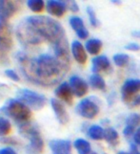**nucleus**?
Segmentation results:
<instances>
[{
    "mask_svg": "<svg viewBox=\"0 0 140 154\" xmlns=\"http://www.w3.org/2000/svg\"><path fill=\"white\" fill-rule=\"evenodd\" d=\"M17 60L24 76L31 82L41 86H52L58 83L69 71L70 65L52 54H41L31 57L18 53Z\"/></svg>",
    "mask_w": 140,
    "mask_h": 154,
    "instance_id": "nucleus-1",
    "label": "nucleus"
},
{
    "mask_svg": "<svg viewBox=\"0 0 140 154\" xmlns=\"http://www.w3.org/2000/svg\"><path fill=\"white\" fill-rule=\"evenodd\" d=\"M16 35L26 46H35L43 42H49L52 46L66 38L61 24L44 15H33L22 20L17 26Z\"/></svg>",
    "mask_w": 140,
    "mask_h": 154,
    "instance_id": "nucleus-2",
    "label": "nucleus"
},
{
    "mask_svg": "<svg viewBox=\"0 0 140 154\" xmlns=\"http://www.w3.org/2000/svg\"><path fill=\"white\" fill-rule=\"evenodd\" d=\"M2 113L13 118L14 121L25 124L31 117V111L25 103L18 100H10L1 109Z\"/></svg>",
    "mask_w": 140,
    "mask_h": 154,
    "instance_id": "nucleus-3",
    "label": "nucleus"
},
{
    "mask_svg": "<svg viewBox=\"0 0 140 154\" xmlns=\"http://www.w3.org/2000/svg\"><path fill=\"white\" fill-rule=\"evenodd\" d=\"M19 131L25 138L30 141L28 152L30 154H39L44 148V142L39 133L38 129L34 125L29 123L22 124L19 126Z\"/></svg>",
    "mask_w": 140,
    "mask_h": 154,
    "instance_id": "nucleus-4",
    "label": "nucleus"
},
{
    "mask_svg": "<svg viewBox=\"0 0 140 154\" xmlns=\"http://www.w3.org/2000/svg\"><path fill=\"white\" fill-rule=\"evenodd\" d=\"M16 96L17 100L21 103H25L28 107L35 110L41 109L46 103V98L43 95L27 88L19 89L16 93Z\"/></svg>",
    "mask_w": 140,
    "mask_h": 154,
    "instance_id": "nucleus-5",
    "label": "nucleus"
},
{
    "mask_svg": "<svg viewBox=\"0 0 140 154\" xmlns=\"http://www.w3.org/2000/svg\"><path fill=\"white\" fill-rule=\"evenodd\" d=\"M12 46L13 38L9 25L6 21H0V61L6 60Z\"/></svg>",
    "mask_w": 140,
    "mask_h": 154,
    "instance_id": "nucleus-6",
    "label": "nucleus"
},
{
    "mask_svg": "<svg viewBox=\"0 0 140 154\" xmlns=\"http://www.w3.org/2000/svg\"><path fill=\"white\" fill-rule=\"evenodd\" d=\"M76 112L86 119H94L99 112V106L94 100L87 98L77 104Z\"/></svg>",
    "mask_w": 140,
    "mask_h": 154,
    "instance_id": "nucleus-7",
    "label": "nucleus"
},
{
    "mask_svg": "<svg viewBox=\"0 0 140 154\" xmlns=\"http://www.w3.org/2000/svg\"><path fill=\"white\" fill-rule=\"evenodd\" d=\"M140 91V79H128L121 88L122 100L126 103H131L133 98Z\"/></svg>",
    "mask_w": 140,
    "mask_h": 154,
    "instance_id": "nucleus-8",
    "label": "nucleus"
},
{
    "mask_svg": "<svg viewBox=\"0 0 140 154\" xmlns=\"http://www.w3.org/2000/svg\"><path fill=\"white\" fill-rule=\"evenodd\" d=\"M19 4L10 0H0V21H6L17 12Z\"/></svg>",
    "mask_w": 140,
    "mask_h": 154,
    "instance_id": "nucleus-9",
    "label": "nucleus"
},
{
    "mask_svg": "<svg viewBox=\"0 0 140 154\" xmlns=\"http://www.w3.org/2000/svg\"><path fill=\"white\" fill-rule=\"evenodd\" d=\"M70 86L76 97H83L88 92V84L78 76H73L70 79Z\"/></svg>",
    "mask_w": 140,
    "mask_h": 154,
    "instance_id": "nucleus-10",
    "label": "nucleus"
},
{
    "mask_svg": "<svg viewBox=\"0 0 140 154\" xmlns=\"http://www.w3.org/2000/svg\"><path fill=\"white\" fill-rule=\"evenodd\" d=\"M91 63H93L91 70L96 75H97V73H101V72L109 73L112 70L111 62L106 56H99L94 57L93 60H91Z\"/></svg>",
    "mask_w": 140,
    "mask_h": 154,
    "instance_id": "nucleus-11",
    "label": "nucleus"
},
{
    "mask_svg": "<svg viewBox=\"0 0 140 154\" xmlns=\"http://www.w3.org/2000/svg\"><path fill=\"white\" fill-rule=\"evenodd\" d=\"M68 8L67 1H57V0H49L47 2L48 13L56 17H61L66 13Z\"/></svg>",
    "mask_w": 140,
    "mask_h": 154,
    "instance_id": "nucleus-12",
    "label": "nucleus"
},
{
    "mask_svg": "<svg viewBox=\"0 0 140 154\" xmlns=\"http://www.w3.org/2000/svg\"><path fill=\"white\" fill-rule=\"evenodd\" d=\"M50 147L52 154H72L71 142L68 140H52Z\"/></svg>",
    "mask_w": 140,
    "mask_h": 154,
    "instance_id": "nucleus-13",
    "label": "nucleus"
},
{
    "mask_svg": "<svg viewBox=\"0 0 140 154\" xmlns=\"http://www.w3.org/2000/svg\"><path fill=\"white\" fill-rule=\"evenodd\" d=\"M51 104L59 123L61 125H67L69 122V114L64 107V105L56 99H52Z\"/></svg>",
    "mask_w": 140,
    "mask_h": 154,
    "instance_id": "nucleus-14",
    "label": "nucleus"
},
{
    "mask_svg": "<svg viewBox=\"0 0 140 154\" xmlns=\"http://www.w3.org/2000/svg\"><path fill=\"white\" fill-rule=\"evenodd\" d=\"M55 95L56 97L62 100L68 104H72L73 100V90L70 86V84L67 82H63L55 89Z\"/></svg>",
    "mask_w": 140,
    "mask_h": 154,
    "instance_id": "nucleus-15",
    "label": "nucleus"
},
{
    "mask_svg": "<svg viewBox=\"0 0 140 154\" xmlns=\"http://www.w3.org/2000/svg\"><path fill=\"white\" fill-rule=\"evenodd\" d=\"M72 52L75 60L78 63H80V64H85L86 61H87L88 57L87 54H86L85 48L79 41L74 40L72 43Z\"/></svg>",
    "mask_w": 140,
    "mask_h": 154,
    "instance_id": "nucleus-16",
    "label": "nucleus"
},
{
    "mask_svg": "<svg viewBox=\"0 0 140 154\" xmlns=\"http://www.w3.org/2000/svg\"><path fill=\"white\" fill-rule=\"evenodd\" d=\"M85 47L91 55H97L102 48V42L99 39L91 38L86 42Z\"/></svg>",
    "mask_w": 140,
    "mask_h": 154,
    "instance_id": "nucleus-17",
    "label": "nucleus"
},
{
    "mask_svg": "<svg viewBox=\"0 0 140 154\" xmlns=\"http://www.w3.org/2000/svg\"><path fill=\"white\" fill-rule=\"evenodd\" d=\"M104 139L112 146H116L118 144L119 137H118V133L115 129L109 127L104 131Z\"/></svg>",
    "mask_w": 140,
    "mask_h": 154,
    "instance_id": "nucleus-18",
    "label": "nucleus"
},
{
    "mask_svg": "<svg viewBox=\"0 0 140 154\" xmlns=\"http://www.w3.org/2000/svg\"><path fill=\"white\" fill-rule=\"evenodd\" d=\"M74 147L79 154H90L91 152V145L90 143L84 139H77L74 141Z\"/></svg>",
    "mask_w": 140,
    "mask_h": 154,
    "instance_id": "nucleus-19",
    "label": "nucleus"
},
{
    "mask_svg": "<svg viewBox=\"0 0 140 154\" xmlns=\"http://www.w3.org/2000/svg\"><path fill=\"white\" fill-rule=\"evenodd\" d=\"M104 131L99 125H91L88 130V136L93 140H102L104 138Z\"/></svg>",
    "mask_w": 140,
    "mask_h": 154,
    "instance_id": "nucleus-20",
    "label": "nucleus"
},
{
    "mask_svg": "<svg viewBox=\"0 0 140 154\" xmlns=\"http://www.w3.org/2000/svg\"><path fill=\"white\" fill-rule=\"evenodd\" d=\"M90 84L91 87L98 90H104L106 87V83L103 78L100 77L99 75H96V74H94V75L90 77Z\"/></svg>",
    "mask_w": 140,
    "mask_h": 154,
    "instance_id": "nucleus-21",
    "label": "nucleus"
},
{
    "mask_svg": "<svg viewBox=\"0 0 140 154\" xmlns=\"http://www.w3.org/2000/svg\"><path fill=\"white\" fill-rule=\"evenodd\" d=\"M27 5L34 13L42 12L45 7L44 1H42V0H29V1H27Z\"/></svg>",
    "mask_w": 140,
    "mask_h": 154,
    "instance_id": "nucleus-22",
    "label": "nucleus"
},
{
    "mask_svg": "<svg viewBox=\"0 0 140 154\" xmlns=\"http://www.w3.org/2000/svg\"><path fill=\"white\" fill-rule=\"evenodd\" d=\"M10 130H12V125L9 120L0 118V136H7Z\"/></svg>",
    "mask_w": 140,
    "mask_h": 154,
    "instance_id": "nucleus-23",
    "label": "nucleus"
},
{
    "mask_svg": "<svg viewBox=\"0 0 140 154\" xmlns=\"http://www.w3.org/2000/svg\"><path fill=\"white\" fill-rule=\"evenodd\" d=\"M70 24H71L72 28L76 32V33H78V32H80L85 28L83 20L78 17H72L70 18Z\"/></svg>",
    "mask_w": 140,
    "mask_h": 154,
    "instance_id": "nucleus-24",
    "label": "nucleus"
},
{
    "mask_svg": "<svg viewBox=\"0 0 140 154\" xmlns=\"http://www.w3.org/2000/svg\"><path fill=\"white\" fill-rule=\"evenodd\" d=\"M129 60H130V57L126 54H116L114 56V61L115 64L119 67L127 65Z\"/></svg>",
    "mask_w": 140,
    "mask_h": 154,
    "instance_id": "nucleus-25",
    "label": "nucleus"
},
{
    "mask_svg": "<svg viewBox=\"0 0 140 154\" xmlns=\"http://www.w3.org/2000/svg\"><path fill=\"white\" fill-rule=\"evenodd\" d=\"M87 13H88V15H89V18H90L91 25L93 26V27H94V28L98 27V26L100 25V22H99V20L97 19V17H96L94 10L91 8V6H89L87 8Z\"/></svg>",
    "mask_w": 140,
    "mask_h": 154,
    "instance_id": "nucleus-26",
    "label": "nucleus"
},
{
    "mask_svg": "<svg viewBox=\"0 0 140 154\" xmlns=\"http://www.w3.org/2000/svg\"><path fill=\"white\" fill-rule=\"evenodd\" d=\"M140 124V116L136 113H133L130 116L128 117L127 119V125L129 126H133V127H136Z\"/></svg>",
    "mask_w": 140,
    "mask_h": 154,
    "instance_id": "nucleus-27",
    "label": "nucleus"
},
{
    "mask_svg": "<svg viewBox=\"0 0 140 154\" xmlns=\"http://www.w3.org/2000/svg\"><path fill=\"white\" fill-rule=\"evenodd\" d=\"M5 75L13 82H19V79H20L19 76L17 75V73L13 70H10V69H8V70L5 71Z\"/></svg>",
    "mask_w": 140,
    "mask_h": 154,
    "instance_id": "nucleus-28",
    "label": "nucleus"
},
{
    "mask_svg": "<svg viewBox=\"0 0 140 154\" xmlns=\"http://www.w3.org/2000/svg\"><path fill=\"white\" fill-rule=\"evenodd\" d=\"M125 49L126 50H130V51H133V52H136L140 50V45L136 43V42H131L125 46Z\"/></svg>",
    "mask_w": 140,
    "mask_h": 154,
    "instance_id": "nucleus-29",
    "label": "nucleus"
},
{
    "mask_svg": "<svg viewBox=\"0 0 140 154\" xmlns=\"http://www.w3.org/2000/svg\"><path fill=\"white\" fill-rule=\"evenodd\" d=\"M67 5H68V8L73 13H77L79 11V7L75 1H67Z\"/></svg>",
    "mask_w": 140,
    "mask_h": 154,
    "instance_id": "nucleus-30",
    "label": "nucleus"
},
{
    "mask_svg": "<svg viewBox=\"0 0 140 154\" xmlns=\"http://www.w3.org/2000/svg\"><path fill=\"white\" fill-rule=\"evenodd\" d=\"M77 36L79 38H81V39H86L89 36V31L84 28L83 30H81L80 32H78V33H76Z\"/></svg>",
    "mask_w": 140,
    "mask_h": 154,
    "instance_id": "nucleus-31",
    "label": "nucleus"
},
{
    "mask_svg": "<svg viewBox=\"0 0 140 154\" xmlns=\"http://www.w3.org/2000/svg\"><path fill=\"white\" fill-rule=\"evenodd\" d=\"M133 131H134V127L127 125L125 128H124L123 133H124V135H125L126 137H130V136H132L133 134Z\"/></svg>",
    "mask_w": 140,
    "mask_h": 154,
    "instance_id": "nucleus-32",
    "label": "nucleus"
},
{
    "mask_svg": "<svg viewBox=\"0 0 140 154\" xmlns=\"http://www.w3.org/2000/svg\"><path fill=\"white\" fill-rule=\"evenodd\" d=\"M0 154H17V153L15 152L13 148L6 147V148H2V149H0Z\"/></svg>",
    "mask_w": 140,
    "mask_h": 154,
    "instance_id": "nucleus-33",
    "label": "nucleus"
},
{
    "mask_svg": "<svg viewBox=\"0 0 140 154\" xmlns=\"http://www.w3.org/2000/svg\"><path fill=\"white\" fill-rule=\"evenodd\" d=\"M131 105L133 106V107L140 105V95H136V96L133 98V102L131 103Z\"/></svg>",
    "mask_w": 140,
    "mask_h": 154,
    "instance_id": "nucleus-34",
    "label": "nucleus"
},
{
    "mask_svg": "<svg viewBox=\"0 0 140 154\" xmlns=\"http://www.w3.org/2000/svg\"><path fill=\"white\" fill-rule=\"evenodd\" d=\"M133 139H134V142H136V144L140 146V127L136 130V134L133 136Z\"/></svg>",
    "mask_w": 140,
    "mask_h": 154,
    "instance_id": "nucleus-35",
    "label": "nucleus"
},
{
    "mask_svg": "<svg viewBox=\"0 0 140 154\" xmlns=\"http://www.w3.org/2000/svg\"><path fill=\"white\" fill-rule=\"evenodd\" d=\"M130 148H131V154H140L139 151L137 150V146H136V144H132Z\"/></svg>",
    "mask_w": 140,
    "mask_h": 154,
    "instance_id": "nucleus-36",
    "label": "nucleus"
},
{
    "mask_svg": "<svg viewBox=\"0 0 140 154\" xmlns=\"http://www.w3.org/2000/svg\"><path fill=\"white\" fill-rule=\"evenodd\" d=\"M132 35L136 38H140V30H134L132 32Z\"/></svg>",
    "mask_w": 140,
    "mask_h": 154,
    "instance_id": "nucleus-37",
    "label": "nucleus"
},
{
    "mask_svg": "<svg viewBox=\"0 0 140 154\" xmlns=\"http://www.w3.org/2000/svg\"><path fill=\"white\" fill-rule=\"evenodd\" d=\"M118 154H131V153H128V152H124V151H121V152H119Z\"/></svg>",
    "mask_w": 140,
    "mask_h": 154,
    "instance_id": "nucleus-38",
    "label": "nucleus"
},
{
    "mask_svg": "<svg viewBox=\"0 0 140 154\" xmlns=\"http://www.w3.org/2000/svg\"><path fill=\"white\" fill-rule=\"evenodd\" d=\"M112 3H121V1H115V0H112Z\"/></svg>",
    "mask_w": 140,
    "mask_h": 154,
    "instance_id": "nucleus-39",
    "label": "nucleus"
},
{
    "mask_svg": "<svg viewBox=\"0 0 140 154\" xmlns=\"http://www.w3.org/2000/svg\"><path fill=\"white\" fill-rule=\"evenodd\" d=\"M90 154H97V153H96V152H94V151H91Z\"/></svg>",
    "mask_w": 140,
    "mask_h": 154,
    "instance_id": "nucleus-40",
    "label": "nucleus"
}]
</instances>
